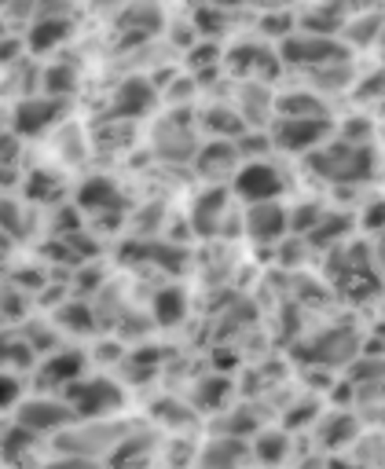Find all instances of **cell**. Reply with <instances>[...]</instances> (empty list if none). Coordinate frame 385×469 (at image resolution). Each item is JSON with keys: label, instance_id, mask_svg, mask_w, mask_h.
I'll list each match as a JSON object with an SVG mask.
<instances>
[{"label": "cell", "instance_id": "obj_1", "mask_svg": "<svg viewBox=\"0 0 385 469\" xmlns=\"http://www.w3.org/2000/svg\"><path fill=\"white\" fill-rule=\"evenodd\" d=\"M312 169L327 180H367L374 169V150L364 143H334L312 154Z\"/></svg>", "mask_w": 385, "mask_h": 469}, {"label": "cell", "instance_id": "obj_2", "mask_svg": "<svg viewBox=\"0 0 385 469\" xmlns=\"http://www.w3.org/2000/svg\"><path fill=\"white\" fill-rule=\"evenodd\" d=\"M235 191H239L250 206L253 202H276V195L283 191V176L269 162H246L239 169V176H235Z\"/></svg>", "mask_w": 385, "mask_h": 469}, {"label": "cell", "instance_id": "obj_3", "mask_svg": "<svg viewBox=\"0 0 385 469\" xmlns=\"http://www.w3.org/2000/svg\"><path fill=\"white\" fill-rule=\"evenodd\" d=\"M327 136V121L323 117H283L276 125V143L283 150H309Z\"/></svg>", "mask_w": 385, "mask_h": 469}, {"label": "cell", "instance_id": "obj_4", "mask_svg": "<svg viewBox=\"0 0 385 469\" xmlns=\"http://www.w3.org/2000/svg\"><path fill=\"white\" fill-rule=\"evenodd\" d=\"M341 48L327 37H293L283 44V62H301V67H323V62H338Z\"/></svg>", "mask_w": 385, "mask_h": 469}, {"label": "cell", "instance_id": "obj_5", "mask_svg": "<svg viewBox=\"0 0 385 469\" xmlns=\"http://www.w3.org/2000/svg\"><path fill=\"white\" fill-rule=\"evenodd\" d=\"M246 231L257 242H276L286 231V209L276 202H253L246 213Z\"/></svg>", "mask_w": 385, "mask_h": 469}, {"label": "cell", "instance_id": "obj_6", "mask_svg": "<svg viewBox=\"0 0 385 469\" xmlns=\"http://www.w3.org/2000/svg\"><path fill=\"white\" fill-rule=\"evenodd\" d=\"M59 114H63V103H55V100H22L15 110V129L26 136L44 133L48 125H55Z\"/></svg>", "mask_w": 385, "mask_h": 469}, {"label": "cell", "instance_id": "obj_7", "mask_svg": "<svg viewBox=\"0 0 385 469\" xmlns=\"http://www.w3.org/2000/svg\"><path fill=\"white\" fill-rule=\"evenodd\" d=\"M151 103H155V88L147 85V81H140V77H132V81H125L122 88H117L114 114L117 117H136V114H143Z\"/></svg>", "mask_w": 385, "mask_h": 469}, {"label": "cell", "instance_id": "obj_8", "mask_svg": "<svg viewBox=\"0 0 385 469\" xmlns=\"http://www.w3.org/2000/svg\"><path fill=\"white\" fill-rule=\"evenodd\" d=\"M224 202H228L224 191H205L195 198V231L198 235H217V228L224 221Z\"/></svg>", "mask_w": 385, "mask_h": 469}, {"label": "cell", "instance_id": "obj_9", "mask_svg": "<svg viewBox=\"0 0 385 469\" xmlns=\"http://www.w3.org/2000/svg\"><path fill=\"white\" fill-rule=\"evenodd\" d=\"M117 400H122V396H117V389L107 385V382H88V385L77 389V408L81 411H107V408H114Z\"/></svg>", "mask_w": 385, "mask_h": 469}, {"label": "cell", "instance_id": "obj_10", "mask_svg": "<svg viewBox=\"0 0 385 469\" xmlns=\"http://www.w3.org/2000/svg\"><path fill=\"white\" fill-rule=\"evenodd\" d=\"M70 34V22L67 19H41L34 29H29V44H34V52H48L55 48L59 41H63Z\"/></svg>", "mask_w": 385, "mask_h": 469}, {"label": "cell", "instance_id": "obj_11", "mask_svg": "<svg viewBox=\"0 0 385 469\" xmlns=\"http://www.w3.org/2000/svg\"><path fill=\"white\" fill-rule=\"evenodd\" d=\"M114 198H117L114 183H110V180H103V176L88 180V183L81 187V195H77V202H81L84 209H107V206H110Z\"/></svg>", "mask_w": 385, "mask_h": 469}, {"label": "cell", "instance_id": "obj_12", "mask_svg": "<svg viewBox=\"0 0 385 469\" xmlns=\"http://www.w3.org/2000/svg\"><path fill=\"white\" fill-rule=\"evenodd\" d=\"M67 418L63 408H52V403H29V408H22L19 422H26L29 429H48V425H59Z\"/></svg>", "mask_w": 385, "mask_h": 469}, {"label": "cell", "instance_id": "obj_13", "mask_svg": "<svg viewBox=\"0 0 385 469\" xmlns=\"http://www.w3.org/2000/svg\"><path fill=\"white\" fill-rule=\"evenodd\" d=\"M191 136L180 129V125H169V129L158 136V154H169V158H188V154H191Z\"/></svg>", "mask_w": 385, "mask_h": 469}, {"label": "cell", "instance_id": "obj_14", "mask_svg": "<svg viewBox=\"0 0 385 469\" xmlns=\"http://www.w3.org/2000/svg\"><path fill=\"white\" fill-rule=\"evenodd\" d=\"M158 319L162 323H180L184 319V294L180 290H162L158 294Z\"/></svg>", "mask_w": 385, "mask_h": 469}, {"label": "cell", "instance_id": "obj_15", "mask_svg": "<svg viewBox=\"0 0 385 469\" xmlns=\"http://www.w3.org/2000/svg\"><path fill=\"white\" fill-rule=\"evenodd\" d=\"M283 114L286 117H323V103L316 96H286Z\"/></svg>", "mask_w": 385, "mask_h": 469}, {"label": "cell", "instance_id": "obj_16", "mask_svg": "<svg viewBox=\"0 0 385 469\" xmlns=\"http://www.w3.org/2000/svg\"><path fill=\"white\" fill-rule=\"evenodd\" d=\"M264 59H272L264 48H257V44H243V48H235V52H231V67H235V70H257Z\"/></svg>", "mask_w": 385, "mask_h": 469}, {"label": "cell", "instance_id": "obj_17", "mask_svg": "<svg viewBox=\"0 0 385 469\" xmlns=\"http://www.w3.org/2000/svg\"><path fill=\"white\" fill-rule=\"evenodd\" d=\"M210 129L228 133V136H239L243 133V117L235 114V110H228V107H213L210 110Z\"/></svg>", "mask_w": 385, "mask_h": 469}, {"label": "cell", "instance_id": "obj_18", "mask_svg": "<svg viewBox=\"0 0 385 469\" xmlns=\"http://www.w3.org/2000/svg\"><path fill=\"white\" fill-rule=\"evenodd\" d=\"M125 22H132V26H147V34H151V29H158V22H162V12H158L155 0H143V12H140V4H136V8L129 12Z\"/></svg>", "mask_w": 385, "mask_h": 469}, {"label": "cell", "instance_id": "obj_19", "mask_svg": "<svg viewBox=\"0 0 385 469\" xmlns=\"http://www.w3.org/2000/svg\"><path fill=\"white\" fill-rule=\"evenodd\" d=\"M44 85H48V92H70L74 88V70L70 67H52L44 74Z\"/></svg>", "mask_w": 385, "mask_h": 469}, {"label": "cell", "instance_id": "obj_20", "mask_svg": "<svg viewBox=\"0 0 385 469\" xmlns=\"http://www.w3.org/2000/svg\"><path fill=\"white\" fill-rule=\"evenodd\" d=\"M364 224H367V228H385V202H374V206L367 209Z\"/></svg>", "mask_w": 385, "mask_h": 469}, {"label": "cell", "instance_id": "obj_21", "mask_svg": "<svg viewBox=\"0 0 385 469\" xmlns=\"http://www.w3.org/2000/svg\"><path fill=\"white\" fill-rule=\"evenodd\" d=\"M231 4H235V0H231Z\"/></svg>", "mask_w": 385, "mask_h": 469}]
</instances>
